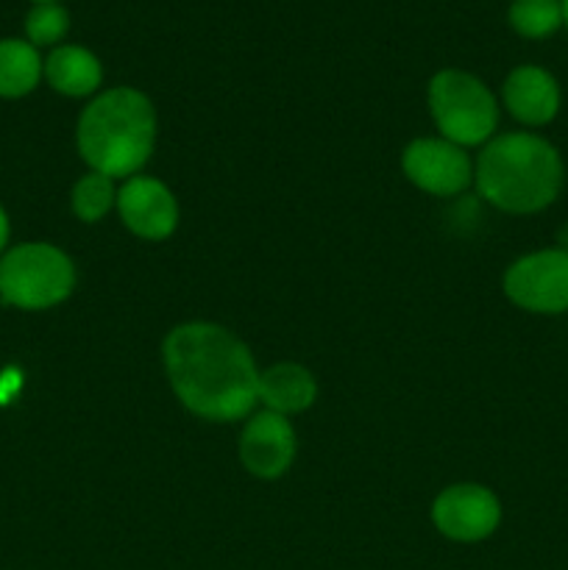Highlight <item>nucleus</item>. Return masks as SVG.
Masks as SVG:
<instances>
[{"instance_id": "nucleus-8", "label": "nucleus", "mask_w": 568, "mask_h": 570, "mask_svg": "<svg viewBox=\"0 0 568 570\" xmlns=\"http://www.w3.org/2000/svg\"><path fill=\"white\" fill-rule=\"evenodd\" d=\"M407 178L429 195H457L471 184V159L449 139H415L401 156Z\"/></svg>"}, {"instance_id": "nucleus-2", "label": "nucleus", "mask_w": 568, "mask_h": 570, "mask_svg": "<svg viewBox=\"0 0 568 570\" xmlns=\"http://www.w3.org/2000/svg\"><path fill=\"white\" fill-rule=\"evenodd\" d=\"M479 195L507 215H535L551 206L566 181L562 156L549 139L510 131L490 139L477 159Z\"/></svg>"}, {"instance_id": "nucleus-16", "label": "nucleus", "mask_w": 568, "mask_h": 570, "mask_svg": "<svg viewBox=\"0 0 568 570\" xmlns=\"http://www.w3.org/2000/svg\"><path fill=\"white\" fill-rule=\"evenodd\" d=\"M115 204V184H111V178L104 176V173H87V176L72 187V212H76L78 220L84 223H98Z\"/></svg>"}, {"instance_id": "nucleus-3", "label": "nucleus", "mask_w": 568, "mask_h": 570, "mask_svg": "<svg viewBox=\"0 0 568 570\" xmlns=\"http://www.w3.org/2000/svg\"><path fill=\"white\" fill-rule=\"evenodd\" d=\"M154 137V106L131 87L106 89L78 117V154L109 178L134 176L148 161Z\"/></svg>"}, {"instance_id": "nucleus-11", "label": "nucleus", "mask_w": 568, "mask_h": 570, "mask_svg": "<svg viewBox=\"0 0 568 570\" xmlns=\"http://www.w3.org/2000/svg\"><path fill=\"white\" fill-rule=\"evenodd\" d=\"M507 111L523 126H546L557 117L562 92L557 78L538 65H521L507 76L501 87Z\"/></svg>"}, {"instance_id": "nucleus-10", "label": "nucleus", "mask_w": 568, "mask_h": 570, "mask_svg": "<svg viewBox=\"0 0 568 570\" xmlns=\"http://www.w3.org/2000/svg\"><path fill=\"white\" fill-rule=\"evenodd\" d=\"M295 432L284 415L265 410L251 417L239 438V460L259 479H276L293 465Z\"/></svg>"}, {"instance_id": "nucleus-4", "label": "nucleus", "mask_w": 568, "mask_h": 570, "mask_svg": "<svg viewBox=\"0 0 568 570\" xmlns=\"http://www.w3.org/2000/svg\"><path fill=\"white\" fill-rule=\"evenodd\" d=\"M76 287V267L65 250L48 243H26L0 259V298L17 309H48Z\"/></svg>"}, {"instance_id": "nucleus-14", "label": "nucleus", "mask_w": 568, "mask_h": 570, "mask_svg": "<svg viewBox=\"0 0 568 570\" xmlns=\"http://www.w3.org/2000/svg\"><path fill=\"white\" fill-rule=\"evenodd\" d=\"M39 50L28 39H0V98H22L42 78Z\"/></svg>"}, {"instance_id": "nucleus-12", "label": "nucleus", "mask_w": 568, "mask_h": 570, "mask_svg": "<svg viewBox=\"0 0 568 570\" xmlns=\"http://www.w3.org/2000/svg\"><path fill=\"white\" fill-rule=\"evenodd\" d=\"M262 404L276 415H295L315 404L317 384L306 367L295 362H278L259 373V387H256Z\"/></svg>"}, {"instance_id": "nucleus-9", "label": "nucleus", "mask_w": 568, "mask_h": 570, "mask_svg": "<svg viewBox=\"0 0 568 570\" xmlns=\"http://www.w3.org/2000/svg\"><path fill=\"white\" fill-rule=\"evenodd\" d=\"M117 209L128 232L143 239H165L178 226L176 198L150 176L128 178L117 193Z\"/></svg>"}, {"instance_id": "nucleus-15", "label": "nucleus", "mask_w": 568, "mask_h": 570, "mask_svg": "<svg viewBox=\"0 0 568 570\" xmlns=\"http://www.w3.org/2000/svg\"><path fill=\"white\" fill-rule=\"evenodd\" d=\"M507 20L518 37L549 39L562 28V0H512Z\"/></svg>"}, {"instance_id": "nucleus-20", "label": "nucleus", "mask_w": 568, "mask_h": 570, "mask_svg": "<svg viewBox=\"0 0 568 570\" xmlns=\"http://www.w3.org/2000/svg\"><path fill=\"white\" fill-rule=\"evenodd\" d=\"M33 3H59V0H33Z\"/></svg>"}, {"instance_id": "nucleus-17", "label": "nucleus", "mask_w": 568, "mask_h": 570, "mask_svg": "<svg viewBox=\"0 0 568 570\" xmlns=\"http://www.w3.org/2000/svg\"><path fill=\"white\" fill-rule=\"evenodd\" d=\"M70 31V14L61 3H33L26 14V37L33 48H48Z\"/></svg>"}, {"instance_id": "nucleus-6", "label": "nucleus", "mask_w": 568, "mask_h": 570, "mask_svg": "<svg viewBox=\"0 0 568 570\" xmlns=\"http://www.w3.org/2000/svg\"><path fill=\"white\" fill-rule=\"evenodd\" d=\"M505 293L535 315L568 312V248H543L512 262L505 273Z\"/></svg>"}, {"instance_id": "nucleus-19", "label": "nucleus", "mask_w": 568, "mask_h": 570, "mask_svg": "<svg viewBox=\"0 0 568 570\" xmlns=\"http://www.w3.org/2000/svg\"><path fill=\"white\" fill-rule=\"evenodd\" d=\"M562 26L568 28V0H562Z\"/></svg>"}, {"instance_id": "nucleus-13", "label": "nucleus", "mask_w": 568, "mask_h": 570, "mask_svg": "<svg viewBox=\"0 0 568 570\" xmlns=\"http://www.w3.org/2000/svg\"><path fill=\"white\" fill-rule=\"evenodd\" d=\"M42 76L48 78L50 87L70 98H84L92 95L104 81V67L98 56L78 45H59L50 50V56L42 65Z\"/></svg>"}, {"instance_id": "nucleus-5", "label": "nucleus", "mask_w": 568, "mask_h": 570, "mask_svg": "<svg viewBox=\"0 0 568 570\" xmlns=\"http://www.w3.org/2000/svg\"><path fill=\"white\" fill-rule=\"evenodd\" d=\"M429 111L443 139L460 145H482L499 126V104L477 76L462 70H440L429 81Z\"/></svg>"}, {"instance_id": "nucleus-7", "label": "nucleus", "mask_w": 568, "mask_h": 570, "mask_svg": "<svg viewBox=\"0 0 568 570\" xmlns=\"http://www.w3.org/2000/svg\"><path fill=\"white\" fill-rule=\"evenodd\" d=\"M501 504L482 484H451L434 499L432 523L443 538L479 543L499 529Z\"/></svg>"}, {"instance_id": "nucleus-1", "label": "nucleus", "mask_w": 568, "mask_h": 570, "mask_svg": "<svg viewBox=\"0 0 568 570\" xmlns=\"http://www.w3.org/2000/svg\"><path fill=\"white\" fill-rule=\"evenodd\" d=\"M165 371L173 393L204 421H239L259 401L254 356L215 323H184L165 337Z\"/></svg>"}, {"instance_id": "nucleus-18", "label": "nucleus", "mask_w": 568, "mask_h": 570, "mask_svg": "<svg viewBox=\"0 0 568 570\" xmlns=\"http://www.w3.org/2000/svg\"><path fill=\"white\" fill-rule=\"evenodd\" d=\"M6 243H9V217H6L3 206H0V254H3Z\"/></svg>"}]
</instances>
